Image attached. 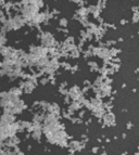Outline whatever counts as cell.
I'll use <instances>...</instances> for the list:
<instances>
[{"instance_id":"cell-1","label":"cell","mask_w":139,"mask_h":155,"mask_svg":"<svg viewBox=\"0 0 139 155\" xmlns=\"http://www.w3.org/2000/svg\"><path fill=\"white\" fill-rule=\"evenodd\" d=\"M0 149H3V142L2 141H0Z\"/></svg>"}]
</instances>
